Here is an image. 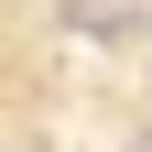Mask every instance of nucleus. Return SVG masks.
Segmentation results:
<instances>
[{
	"instance_id": "obj_1",
	"label": "nucleus",
	"mask_w": 152,
	"mask_h": 152,
	"mask_svg": "<svg viewBox=\"0 0 152 152\" xmlns=\"http://www.w3.org/2000/svg\"><path fill=\"white\" fill-rule=\"evenodd\" d=\"M130 152H152V130H130Z\"/></svg>"
}]
</instances>
